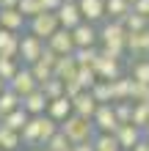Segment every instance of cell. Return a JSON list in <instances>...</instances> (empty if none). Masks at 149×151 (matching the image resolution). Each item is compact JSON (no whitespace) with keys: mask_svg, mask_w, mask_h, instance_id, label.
<instances>
[{"mask_svg":"<svg viewBox=\"0 0 149 151\" xmlns=\"http://www.w3.org/2000/svg\"><path fill=\"white\" fill-rule=\"evenodd\" d=\"M20 0H0V8H17Z\"/></svg>","mask_w":149,"mask_h":151,"instance_id":"cell-44","label":"cell"},{"mask_svg":"<svg viewBox=\"0 0 149 151\" xmlns=\"http://www.w3.org/2000/svg\"><path fill=\"white\" fill-rule=\"evenodd\" d=\"M47 47L52 52H58V55H72L75 52V41H72V30H66V28H58L52 36H47Z\"/></svg>","mask_w":149,"mask_h":151,"instance_id":"cell-10","label":"cell"},{"mask_svg":"<svg viewBox=\"0 0 149 151\" xmlns=\"http://www.w3.org/2000/svg\"><path fill=\"white\" fill-rule=\"evenodd\" d=\"M0 58H20V33L0 28Z\"/></svg>","mask_w":149,"mask_h":151,"instance_id":"cell-15","label":"cell"},{"mask_svg":"<svg viewBox=\"0 0 149 151\" xmlns=\"http://www.w3.org/2000/svg\"><path fill=\"white\" fill-rule=\"evenodd\" d=\"M91 146H94V151H121V146L116 143V137L105 135V132H97V135L91 137Z\"/></svg>","mask_w":149,"mask_h":151,"instance_id":"cell-24","label":"cell"},{"mask_svg":"<svg viewBox=\"0 0 149 151\" xmlns=\"http://www.w3.org/2000/svg\"><path fill=\"white\" fill-rule=\"evenodd\" d=\"M0 151H3V148H0Z\"/></svg>","mask_w":149,"mask_h":151,"instance_id":"cell-53","label":"cell"},{"mask_svg":"<svg viewBox=\"0 0 149 151\" xmlns=\"http://www.w3.org/2000/svg\"><path fill=\"white\" fill-rule=\"evenodd\" d=\"M77 8H80L83 19L97 25V22H105V0H77Z\"/></svg>","mask_w":149,"mask_h":151,"instance_id":"cell-12","label":"cell"},{"mask_svg":"<svg viewBox=\"0 0 149 151\" xmlns=\"http://www.w3.org/2000/svg\"><path fill=\"white\" fill-rule=\"evenodd\" d=\"M141 58H149V28L141 33Z\"/></svg>","mask_w":149,"mask_h":151,"instance_id":"cell-40","label":"cell"},{"mask_svg":"<svg viewBox=\"0 0 149 151\" xmlns=\"http://www.w3.org/2000/svg\"><path fill=\"white\" fill-rule=\"evenodd\" d=\"M39 60H44L47 66H55V60H58V52H52V50L47 47V44H44V50H41V58H39Z\"/></svg>","mask_w":149,"mask_h":151,"instance_id":"cell-38","label":"cell"},{"mask_svg":"<svg viewBox=\"0 0 149 151\" xmlns=\"http://www.w3.org/2000/svg\"><path fill=\"white\" fill-rule=\"evenodd\" d=\"M55 17H58V25L66 28V30H72V28H77V25L83 22V14H80V8H77V0H64V3L58 6Z\"/></svg>","mask_w":149,"mask_h":151,"instance_id":"cell-7","label":"cell"},{"mask_svg":"<svg viewBox=\"0 0 149 151\" xmlns=\"http://www.w3.org/2000/svg\"><path fill=\"white\" fill-rule=\"evenodd\" d=\"M133 11H135V14L149 17V0H135V3H133Z\"/></svg>","mask_w":149,"mask_h":151,"instance_id":"cell-39","label":"cell"},{"mask_svg":"<svg viewBox=\"0 0 149 151\" xmlns=\"http://www.w3.org/2000/svg\"><path fill=\"white\" fill-rule=\"evenodd\" d=\"M89 91H91L94 99H97V104H108V102H113V99H110V80H97V83H94Z\"/></svg>","mask_w":149,"mask_h":151,"instance_id":"cell-25","label":"cell"},{"mask_svg":"<svg viewBox=\"0 0 149 151\" xmlns=\"http://www.w3.org/2000/svg\"><path fill=\"white\" fill-rule=\"evenodd\" d=\"M146 28H149V17H146Z\"/></svg>","mask_w":149,"mask_h":151,"instance_id":"cell-50","label":"cell"},{"mask_svg":"<svg viewBox=\"0 0 149 151\" xmlns=\"http://www.w3.org/2000/svg\"><path fill=\"white\" fill-rule=\"evenodd\" d=\"M28 118H31L28 113H25L22 107H17V110H11V113H6V115H3L0 121H3L8 129H14V132H22V127L28 124Z\"/></svg>","mask_w":149,"mask_h":151,"instance_id":"cell-22","label":"cell"},{"mask_svg":"<svg viewBox=\"0 0 149 151\" xmlns=\"http://www.w3.org/2000/svg\"><path fill=\"white\" fill-rule=\"evenodd\" d=\"M138 102H146V104H149V85L144 88V96H141V99H138Z\"/></svg>","mask_w":149,"mask_h":151,"instance_id":"cell-45","label":"cell"},{"mask_svg":"<svg viewBox=\"0 0 149 151\" xmlns=\"http://www.w3.org/2000/svg\"><path fill=\"white\" fill-rule=\"evenodd\" d=\"M75 74H77L75 58H72V55H58L55 66H52V77L61 80V83H66V80H75Z\"/></svg>","mask_w":149,"mask_h":151,"instance_id":"cell-18","label":"cell"},{"mask_svg":"<svg viewBox=\"0 0 149 151\" xmlns=\"http://www.w3.org/2000/svg\"><path fill=\"white\" fill-rule=\"evenodd\" d=\"M61 3H64V0H39V6L44 8V11H58Z\"/></svg>","mask_w":149,"mask_h":151,"instance_id":"cell-41","label":"cell"},{"mask_svg":"<svg viewBox=\"0 0 149 151\" xmlns=\"http://www.w3.org/2000/svg\"><path fill=\"white\" fill-rule=\"evenodd\" d=\"M113 137H116V143L121 146V148H133L138 140L144 137V129H138L135 124H119L116 127V132H113Z\"/></svg>","mask_w":149,"mask_h":151,"instance_id":"cell-11","label":"cell"},{"mask_svg":"<svg viewBox=\"0 0 149 151\" xmlns=\"http://www.w3.org/2000/svg\"><path fill=\"white\" fill-rule=\"evenodd\" d=\"M146 140H149V135H146Z\"/></svg>","mask_w":149,"mask_h":151,"instance_id":"cell-52","label":"cell"},{"mask_svg":"<svg viewBox=\"0 0 149 151\" xmlns=\"http://www.w3.org/2000/svg\"><path fill=\"white\" fill-rule=\"evenodd\" d=\"M41 50H44V39L33 36V33H25L20 36V63L22 66H31L41 58Z\"/></svg>","mask_w":149,"mask_h":151,"instance_id":"cell-5","label":"cell"},{"mask_svg":"<svg viewBox=\"0 0 149 151\" xmlns=\"http://www.w3.org/2000/svg\"><path fill=\"white\" fill-rule=\"evenodd\" d=\"M91 121H94V129H97V132L113 135V132H116V127H119L116 113H113V102H108V104H97V110H94Z\"/></svg>","mask_w":149,"mask_h":151,"instance_id":"cell-6","label":"cell"},{"mask_svg":"<svg viewBox=\"0 0 149 151\" xmlns=\"http://www.w3.org/2000/svg\"><path fill=\"white\" fill-rule=\"evenodd\" d=\"M72 151H94V146H91V140H86V143H75Z\"/></svg>","mask_w":149,"mask_h":151,"instance_id":"cell-43","label":"cell"},{"mask_svg":"<svg viewBox=\"0 0 149 151\" xmlns=\"http://www.w3.org/2000/svg\"><path fill=\"white\" fill-rule=\"evenodd\" d=\"M58 129L66 135L69 143H86V140H91L94 135H97V129H94V121L91 118H83V115H69V118H64L58 124Z\"/></svg>","mask_w":149,"mask_h":151,"instance_id":"cell-2","label":"cell"},{"mask_svg":"<svg viewBox=\"0 0 149 151\" xmlns=\"http://www.w3.org/2000/svg\"><path fill=\"white\" fill-rule=\"evenodd\" d=\"M20 58H0V80L8 85V80H11L17 72H20Z\"/></svg>","mask_w":149,"mask_h":151,"instance_id":"cell-28","label":"cell"},{"mask_svg":"<svg viewBox=\"0 0 149 151\" xmlns=\"http://www.w3.org/2000/svg\"><path fill=\"white\" fill-rule=\"evenodd\" d=\"M69 146H72V143H69V140H66V135L58 129V132H55V135H52V137H50L41 148H47V151H64V148H69Z\"/></svg>","mask_w":149,"mask_h":151,"instance_id":"cell-35","label":"cell"},{"mask_svg":"<svg viewBox=\"0 0 149 151\" xmlns=\"http://www.w3.org/2000/svg\"><path fill=\"white\" fill-rule=\"evenodd\" d=\"M58 28H61V25H58L55 11H39L36 17H31V19H28V28H25V30L47 41V36H52Z\"/></svg>","mask_w":149,"mask_h":151,"instance_id":"cell-3","label":"cell"},{"mask_svg":"<svg viewBox=\"0 0 149 151\" xmlns=\"http://www.w3.org/2000/svg\"><path fill=\"white\" fill-rule=\"evenodd\" d=\"M72 41H75V47H100L97 25H91V22L83 19L77 28H72Z\"/></svg>","mask_w":149,"mask_h":151,"instance_id":"cell-9","label":"cell"},{"mask_svg":"<svg viewBox=\"0 0 149 151\" xmlns=\"http://www.w3.org/2000/svg\"><path fill=\"white\" fill-rule=\"evenodd\" d=\"M133 11V6L127 3V0H105V17L108 19H124V17Z\"/></svg>","mask_w":149,"mask_h":151,"instance_id":"cell-20","label":"cell"},{"mask_svg":"<svg viewBox=\"0 0 149 151\" xmlns=\"http://www.w3.org/2000/svg\"><path fill=\"white\" fill-rule=\"evenodd\" d=\"M80 91H83V85L77 83V80H66V83H64V93L69 96V99H72V96H77Z\"/></svg>","mask_w":149,"mask_h":151,"instance_id":"cell-37","label":"cell"},{"mask_svg":"<svg viewBox=\"0 0 149 151\" xmlns=\"http://www.w3.org/2000/svg\"><path fill=\"white\" fill-rule=\"evenodd\" d=\"M22 146V137H20V132H14V129H8L3 121H0V148L3 151H17Z\"/></svg>","mask_w":149,"mask_h":151,"instance_id":"cell-21","label":"cell"},{"mask_svg":"<svg viewBox=\"0 0 149 151\" xmlns=\"http://www.w3.org/2000/svg\"><path fill=\"white\" fill-rule=\"evenodd\" d=\"M127 3H130V6H133V3H135V0H127Z\"/></svg>","mask_w":149,"mask_h":151,"instance_id":"cell-48","label":"cell"},{"mask_svg":"<svg viewBox=\"0 0 149 151\" xmlns=\"http://www.w3.org/2000/svg\"><path fill=\"white\" fill-rule=\"evenodd\" d=\"M20 102H22V99H20V96H17V93L11 91V88L6 85V91L0 93V118H3L6 113H11V110H17V107H20Z\"/></svg>","mask_w":149,"mask_h":151,"instance_id":"cell-26","label":"cell"},{"mask_svg":"<svg viewBox=\"0 0 149 151\" xmlns=\"http://www.w3.org/2000/svg\"><path fill=\"white\" fill-rule=\"evenodd\" d=\"M130 77L138 80V83L149 85V58H138L133 66H130Z\"/></svg>","mask_w":149,"mask_h":151,"instance_id":"cell-27","label":"cell"},{"mask_svg":"<svg viewBox=\"0 0 149 151\" xmlns=\"http://www.w3.org/2000/svg\"><path fill=\"white\" fill-rule=\"evenodd\" d=\"M39 88L44 91L47 102H50V99H58V96H64V83H61V80H55V77L47 80V83H44V85H39Z\"/></svg>","mask_w":149,"mask_h":151,"instance_id":"cell-34","label":"cell"},{"mask_svg":"<svg viewBox=\"0 0 149 151\" xmlns=\"http://www.w3.org/2000/svg\"><path fill=\"white\" fill-rule=\"evenodd\" d=\"M75 80L83 85V91H89V88H91L94 83H97L100 77H97V72H94L91 66H77V74H75Z\"/></svg>","mask_w":149,"mask_h":151,"instance_id":"cell-31","label":"cell"},{"mask_svg":"<svg viewBox=\"0 0 149 151\" xmlns=\"http://www.w3.org/2000/svg\"><path fill=\"white\" fill-rule=\"evenodd\" d=\"M28 69H31V74H33V80H36L39 85H44L47 80H52V66H47L44 60H36V63H31Z\"/></svg>","mask_w":149,"mask_h":151,"instance_id":"cell-29","label":"cell"},{"mask_svg":"<svg viewBox=\"0 0 149 151\" xmlns=\"http://www.w3.org/2000/svg\"><path fill=\"white\" fill-rule=\"evenodd\" d=\"M146 121H149V104L146 102H133V121L130 124H135L138 129H144Z\"/></svg>","mask_w":149,"mask_h":151,"instance_id":"cell-30","label":"cell"},{"mask_svg":"<svg viewBox=\"0 0 149 151\" xmlns=\"http://www.w3.org/2000/svg\"><path fill=\"white\" fill-rule=\"evenodd\" d=\"M144 135H149V121H146V127H144Z\"/></svg>","mask_w":149,"mask_h":151,"instance_id":"cell-47","label":"cell"},{"mask_svg":"<svg viewBox=\"0 0 149 151\" xmlns=\"http://www.w3.org/2000/svg\"><path fill=\"white\" fill-rule=\"evenodd\" d=\"M64 151H72V146H69V148H64Z\"/></svg>","mask_w":149,"mask_h":151,"instance_id":"cell-49","label":"cell"},{"mask_svg":"<svg viewBox=\"0 0 149 151\" xmlns=\"http://www.w3.org/2000/svg\"><path fill=\"white\" fill-rule=\"evenodd\" d=\"M121 151H127V148H121Z\"/></svg>","mask_w":149,"mask_h":151,"instance_id":"cell-51","label":"cell"},{"mask_svg":"<svg viewBox=\"0 0 149 151\" xmlns=\"http://www.w3.org/2000/svg\"><path fill=\"white\" fill-rule=\"evenodd\" d=\"M6 91V83H3V80H0V93H3Z\"/></svg>","mask_w":149,"mask_h":151,"instance_id":"cell-46","label":"cell"},{"mask_svg":"<svg viewBox=\"0 0 149 151\" xmlns=\"http://www.w3.org/2000/svg\"><path fill=\"white\" fill-rule=\"evenodd\" d=\"M20 107L28 113V115H44L47 113V96H44V91L36 88V91H31L28 96H22Z\"/></svg>","mask_w":149,"mask_h":151,"instance_id":"cell-13","label":"cell"},{"mask_svg":"<svg viewBox=\"0 0 149 151\" xmlns=\"http://www.w3.org/2000/svg\"><path fill=\"white\" fill-rule=\"evenodd\" d=\"M130 151H149V140H146V135H144L141 140H138V143H135L133 148H130Z\"/></svg>","mask_w":149,"mask_h":151,"instance_id":"cell-42","label":"cell"},{"mask_svg":"<svg viewBox=\"0 0 149 151\" xmlns=\"http://www.w3.org/2000/svg\"><path fill=\"white\" fill-rule=\"evenodd\" d=\"M8 88H11V91L22 99V96H28L31 91H36L39 83L33 80V74H31V69H28V66H20V72H17L11 80H8Z\"/></svg>","mask_w":149,"mask_h":151,"instance_id":"cell-8","label":"cell"},{"mask_svg":"<svg viewBox=\"0 0 149 151\" xmlns=\"http://www.w3.org/2000/svg\"><path fill=\"white\" fill-rule=\"evenodd\" d=\"M91 69L97 72L100 80H116V77L124 74V69H121V58H113L105 50H100V55H97V60H94Z\"/></svg>","mask_w":149,"mask_h":151,"instance_id":"cell-4","label":"cell"},{"mask_svg":"<svg viewBox=\"0 0 149 151\" xmlns=\"http://www.w3.org/2000/svg\"><path fill=\"white\" fill-rule=\"evenodd\" d=\"M110 99L113 102H130V74L110 80Z\"/></svg>","mask_w":149,"mask_h":151,"instance_id":"cell-19","label":"cell"},{"mask_svg":"<svg viewBox=\"0 0 149 151\" xmlns=\"http://www.w3.org/2000/svg\"><path fill=\"white\" fill-rule=\"evenodd\" d=\"M97 55H100V47H75V52H72L77 66H94Z\"/></svg>","mask_w":149,"mask_h":151,"instance_id":"cell-23","label":"cell"},{"mask_svg":"<svg viewBox=\"0 0 149 151\" xmlns=\"http://www.w3.org/2000/svg\"><path fill=\"white\" fill-rule=\"evenodd\" d=\"M0 28L22 33L25 28H28V19L20 14V8H0Z\"/></svg>","mask_w":149,"mask_h":151,"instance_id":"cell-14","label":"cell"},{"mask_svg":"<svg viewBox=\"0 0 149 151\" xmlns=\"http://www.w3.org/2000/svg\"><path fill=\"white\" fill-rule=\"evenodd\" d=\"M17 8H20V14L25 17V19H31V17H36L39 11H44V8L39 6V0H20Z\"/></svg>","mask_w":149,"mask_h":151,"instance_id":"cell-36","label":"cell"},{"mask_svg":"<svg viewBox=\"0 0 149 151\" xmlns=\"http://www.w3.org/2000/svg\"><path fill=\"white\" fill-rule=\"evenodd\" d=\"M113 113H116L119 124H130L133 121V102H113Z\"/></svg>","mask_w":149,"mask_h":151,"instance_id":"cell-32","label":"cell"},{"mask_svg":"<svg viewBox=\"0 0 149 151\" xmlns=\"http://www.w3.org/2000/svg\"><path fill=\"white\" fill-rule=\"evenodd\" d=\"M97 33H100V50H105L113 58H124L127 55V47H124L127 28L119 19H105L102 28H97Z\"/></svg>","mask_w":149,"mask_h":151,"instance_id":"cell-1","label":"cell"},{"mask_svg":"<svg viewBox=\"0 0 149 151\" xmlns=\"http://www.w3.org/2000/svg\"><path fill=\"white\" fill-rule=\"evenodd\" d=\"M94 110H97V99L91 96V91H80L77 96H72V113H75V115L91 118Z\"/></svg>","mask_w":149,"mask_h":151,"instance_id":"cell-16","label":"cell"},{"mask_svg":"<svg viewBox=\"0 0 149 151\" xmlns=\"http://www.w3.org/2000/svg\"><path fill=\"white\" fill-rule=\"evenodd\" d=\"M47 115L52 121H64V118H69V115H72V99H69V96L64 93V96H58V99H50L47 102Z\"/></svg>","mask_w":149,"mask_h":151,"instance_id":"cell-17","label":"cell"},{"mask_svg":"<svg viewBox=\"0 0 149 151\" xmlns=\"http://www.w3.org/2000/svg\"><path fill=\"white\" fill-rule=\"evenodd\" d=\"M121 25L130 30V33H135V30H144L146 28V17L144 14H135V11H130L124 19H121Z\"/></svg>","mask_w":149,"mask_h":151,"instance_id":"cell-33","label":"cell"}]
</instances>
